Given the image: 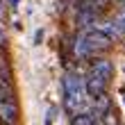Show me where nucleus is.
I'll return each mask as SVG.
<instances>
[{
    "instance_id": "12",
    "label": "nucleus",
    "mask_w": 125,
    "mask_h": 125,
    "mask_svg": "<svg viewBox=\"0 0 125 125\" xmlns=\"http://www.w3.org/2000/svg\"><path fill=\"white\" fill-rule=\"evenodd\" d=\"M11 5H18V0H11Z\"/></svg>"
},
{
    "instance_id": "14",
    "label": "nucleus",
    "mask_w": 125,
    "mask_h": 125,
    "mask_svg": "<svg viewBox=\"0 0 125 125\" xmlns=\"http://www.w3.org/2000/svg\"><path fill=\"white\" fill-rule=\"evenodd\" d=\"M123 2H125V0H123Z\"/></svg>"
},
{
    "instance_id": "1",
    "label": "nucleus",
    "mask_w": 125,
    "mask_h": 125,
    "mask_svg": "<svg viewBox=\"0 0 125 125\" xmlns=\"http://www.w3.org/2000/svg\"><path fill=\"white\" fill-rule=\"evenodd\" d=\"M116 36H118V30H116L114 23H93L89 27H84L77 34L75 46H73L75 57L77 59H89V57L105 52V50L112 48Z\"/></svg>"
},
{
    "instance_id": "11",
    "label": "nucleus",
    "mask_w": 125,
    "mask_h": 125,
    "mask_svg": "<svg viewBox=\"0 0 125 125\" xmlns=\"http://www.w3.org/2000/svg\"><path fill=\"white\" fill-rule=\"evenodd\" d=\"M5 46V32H2V25H0V48Z\"/></svg>"
},
{
    "instance_id": "10",
    "label": "nucleus",
    "mask_w": 125,
    "mask_h": 125,
    "mask_svg": "<svg viewBox=\"0 0 125 125\" xmlns=\"http://www.w3.org/2000/svg\"><path fill=\"white\" fill-rule=\"evenodd\" d=\"M7 93H9V91H7V82L0 77V95H7Z\"/></svg>"
},
{
    "instance_id": "5",
    "label": "nucleus",
    "mask_w": 125,
    "mask_h": 125,
    "mask_svg": "<svg viewBox=\"0 0 125 125\" xmlns=\"http://www.w3.org/2000/svg\"><path fill=\"white\" fill-rule=\"evenodd\" d=\"M0 121L5 125H16L18 121V107H16V100L11 98V93L0 95Z\"/></svg>"
},
{
    "instance_id": "4",
    "label": "nucleus",
    "mask_w": 125,
    "mask_h": 125,
    "mask_svg": "<svg viewBox=\"0 0 125 125\" xmlns=\"http://www.w3.org/2000/svg\"><path fill=\"white\" fill-rule=\"evenodd\" d=\"M105 7H107V0H80V5H77L80 25H82V27L93 25L95 18L105 11Z\"/></svg>"
},
{
    "instance_id": "3",
    "label": "nucleus",
    "mask_w": 125,
    "mask_h": 125,
    "mask_svg": "<svg viewBox=\"0 0 125 125\" xmlns=\"http://www.w3.org/2000/svg\"><path fill=\"white\" fill-rule=\"evenodd\" d=\"M62 91H64V107L71 116L82 112L86 107V91H84V82L77 75L68 73L62 80Z\"/></svg>"
},
{
    "instance_id": "13",
    "label": "nucleus",
    "mask_w": 125,
    "mask_h": 125,
    "mask_svg": "<svg viewBox=\"0 0 125 125\" xmlns=\"http://www.w3.org/2000/svg\"><path fill=\"white\" fill-rule=\"evenodd\" d=\"M0 125H5V123H2V121H0Z\"/></svg>"
},
{
    "instance_id": "7",
    "label": "nucleus",
    "mask_w": 125,
    "mask_h": 125,
    "mask_svg": "<svg viewBox=\"0 0 125 125\" xmlns=\"http://www.w3.org/2000/svg\"><path fill=\"white\" fill-rule=\"evenodd\" d=\"M114 25H116V30H118V34H121V32H125V11H121L118 16H116Z\"/></svg>"
},
{
    "instance_id": "6",
    "label": "nucleus",
    "mask_w": 125,
    "mask_h": 125,
    "mask_svg": "<svg viewBox=\"0 0 125 125\" xmlns=\"http://www.w3.org/2000/svg\"><path fill=\"white\" fill-rule=\"evenodd\" d=\"M71 125H95V118H93V114L91 112H77V114H73V118H71Z\"/></svg>"
},
{
    "instance_id": "8",
    "label": "nucleus",
    "mask_w": 125,
    "mask_h": 125,
    "mask_svg": "<svg viewBox=\"0 0 125 125\" xmlns=\"http://www.w3.org/2000/svg\"><path fill=\"white\" fill-rule=\"evenodd\" d=\"M5 71H7V62H5V57H2V48H0V77L5 75Z\"/></svg>"
},
{
    "instance_id": "2",
    "label": "nucleus",
    "mask_w": 125,
    "mask_h": 125,
    "mask_svg": "<svg viewBox=\"0 0 125 125\" xmlns=\"http://www.w3.org/2000/svg\"><path fill=\"white\" fill-rule=\"evenodd\" d=\"M112 73H114V66L109 59H98L93 62V66L89 68V73H86V77L82 80L84 82V91L89 98H100V95L107 93V84L109 80H112Z\"/></svg>"
},
{
    "instance_id": "9",
    "label": "nucleus",
    "mask_w": 125,
    "mask_h": 125,
    "mask_svg": "<svg viewBox=\"0 0 125 125\" xmlns=\"http://www.w3.org/2000/svg\"><path fill=\"white\" fill-rule=\"evenodd\" d=\"M5 14H7V7H5V0H0V23L5 21Z\"/></svg>"
}]
</instances>
